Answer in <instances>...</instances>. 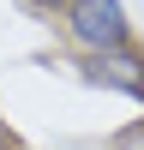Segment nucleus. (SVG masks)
<instances>
[{
    "instance_id": "obj_2",
    "label": "nucleus",
    "mask_w": 144,
    "mask_h": 150,
    "mask_svg": "<svg viewBox=\"0 0 144 150\" xmlns=\"http://www.w3.org/2000/svg\"><path fill=\"white\" fill-rule=\"evenodd\" d=\"M72 78L90 84V90L126 96V102H138V108H144V42L108 48V54H72Z\"/></svg>"
},
{
    "instance_id": "obj_3",
    "label": "nucleus",
    "mask_w": 144,
    "mask_h": 150,
    "mask_svg": "<svg viewBox=\"0 0 144 150\" xmlns=\"http://www.w3.org/2000/svg\"><path fill=\"white\" fill-rule=\"evenodd\" d=\"M108 150H144V114H138V120H126V126L108 138Z\"/></svg>"
},
{
    "instance_id": "obj_5",
    "label": "nucleus",
    "mask_w": 144,
    "mask_h": 150,
    "mask_svg": "<svg viewBox=\"0 0 144 150\" xmlns=\"http://www.w3.org/2000/svg\"><path fill=\"white\" fill-rule=\"evenodd\" d=\"M0 150H24V144H18V132L6 126V114H0Z\"/></svg>"
},
{
    "instance_id": "obj_4",
    "label": "nucleus",
    "mask_w": 144,
    "mask_h": 150,
    "mask_svg": "<svg viewBox=\"0 0 144 150\" xmlns=\"http://www.w3.org/2000/svg\"><path fill=\"white\" fill-rule=\"evenodd\" d=\"M24 6H30V12H36V18H60V12H66V6H72V0H24Z\"/></svg>"
},
{
    "instance_id": "obj_1",
    "label": "nucleus",
    "mask_w": 144,
    "mask_h": 150,
    "mask_svg": "<svg viewBox=\"0 0 144 150\" xmlns=\"http://www.w3.org/2000/svg\"><path fill=\"white\" fill-rule=\"evenodd\" d=\"M54 24H60V42H66L72 54H108V48L138 42L126 0H72Z\"/></svg>"
}]
</instances>
